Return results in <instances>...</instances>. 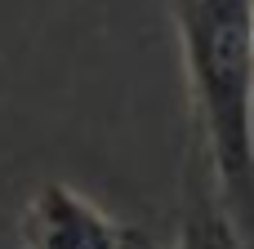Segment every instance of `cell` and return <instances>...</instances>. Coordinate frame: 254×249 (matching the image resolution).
Here are the masks:
<instances>
[{
    "instance_id": "cell-3",
    "label": "cell",
    "mask_w": 254,
    "mask_h": 249,
    "mask_svg": "<svg viewBox=\"0 0 254 249\" xmlns=\"http://www.w3.org/2000/svg\"><path fill=\"white\" fill-rule=\"evenodd\" d=\"M192 129V125H188ZM179 223H174V245L170 249H246L241 218L223 200L214 160L205 151V138L192 129L183 147V187H179Z\"/></svg>"
},
{
    "instance_id": "cell-1",
    "label": "cell",
    "mask_w": 254,
    "mask_h": 249,
    "mask_svg": "<svg viewBox=\"0 0 254 249\" xmlns=\"http://www.w3.org/2000/svg\"><path fill=\"white\" fill-rule=\"evenodd\" d=\"M192 129L205 138L223 200L254 227V0H174Z\"/></svg>"
},
{
    "instance_id": "cell-2",
    "label": "cell",
    "mask_w": 254,
    "mask_h": 249,
    "mask_svg": "<svg viewBox=\"0 0 254 249\" xmlns=\"http://www.w3.org/2000/svg\"><path fill=\"white\" fill-rule=\"evenodd\" d=\"M18 236L27 249H152L138 232L107 218L67 183H45L40 192H31L18 218Z\"/></svg>"
}]
</instances>
